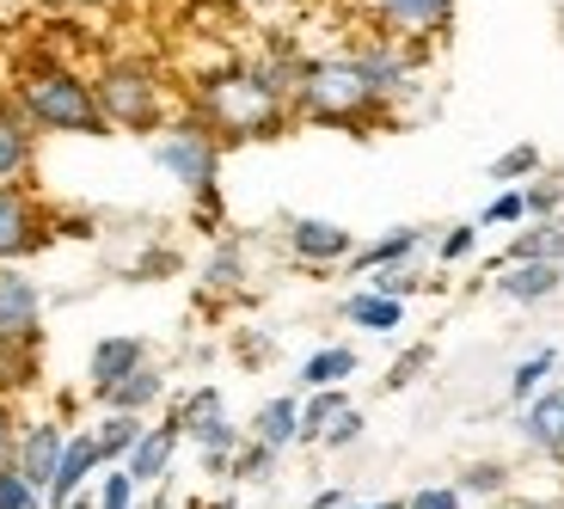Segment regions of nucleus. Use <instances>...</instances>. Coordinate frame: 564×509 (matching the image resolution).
<instances>
[{
  "mask_svg": "<svg viewBox=\"0 0 564 509\" xmlns=\"http://www.w3.org/2000/svg\"><path fill=\"white\" fill-rule=\"evenodd\" d=\"M178 448H184V424H178V411H166L160 424H148V436H141L135 454L123 461V473L135 479V491H154V485H166Z\"/></svg>",
  "mask_w": 564,
  "mask_h": 509,
  "instance_id": "9d476101",
  "label": "nucleus"
},
{
  "mask_svg": "<svg viewBox=\"0 0 564 509\" xmlns=\"http://www.w3.org/2000/svg\"><path fill=\"white\" fill-rule=\"evenodd\" d=\"M99 399V411H123V418H148V411L166 399V368L160 362H148V368H135L129 381H117V387H105V393H93Z\"/></svg>",
  "mask_w": 564,
  "mask_h": 509,
  "instance_id": "f3484780",
  "label": "nucleus"
},
{
  "mask_svg": "<svg viewBox=\"0 0 564 509\" xmlns=\"http://www.w3.org/2000/svg\"><path fill=\"white\" fill-rule=\"evenodd\" d=\"M43 344V289L19 264H0V356Z\"/></svg>",
  "mask_w": 564,
  "mask_h": 509,
  "instance_id": "423d86ee",
  "label": "nucleus"
},
{
  "mask_svg": "<svg viewBox=\"0 0 564 509\" xmlns=\"http://www.w3.org/2000/svg\"><path fill=\"white\" fill-rule=\"evenodd\" d=\"M191 117L209 129L215 142H264V136H282L289 129V105L276 93H264L252 68H221L203 74L197 93H191Z\"/></svg>",
  "mask_w": 564,
  "mask_h": 509,
  "instance_id": "f03ea898",
  "label": "nucleus"
},
{
  "mask_svg": "<svg viewBox=\"0 0 564 509\" xmlns=\"http://www.w3.org/2000/svg\"><path fill=\"white\" fill-rule=\"evenodd\" d=\"M68 509H99V503H93V491H86V497H74V503Z\"/></svg>",
  "mask_w": 564,
  "mask_h": 509,
  "instance_id": "a18cd8bd",
  "label": "nucleus"
},
{
  "mask_svg": "<svg viewBox=\"0 0 564 509\" xmlns=\"http://www.w3.org/2000/svg\"><path fill=\"white\" fill-rule=\"evenodd\" d=\"M552 368H558V350H552V344H540L534 356H522V362L509 368V399H516V405H528L534 393H546Z\"/></svg>",
  "mask_w": 564,
  "mask_h": 509,
  "instance_id": "bb28decb",
  "label": "nucleus"
},
{
  "mask_svg": "<svg viewBox=\"0 0 564 509\" xmlns=\"http://www.w3.org/2000/svg\"><path fill=\"white\" fill-rule=\"evenodd\" d=\"M203 289H209V295H234V289H246V246L240 240H227L221 252L203 264Z\"/></svg>",
  "mask_w": 564,
  "mask_h": 509,
  "instance_id": "cd10ccee",
  "label": "nucleus"
},
{
  "mask_svg": "<svg viewBox=\"0 0 564 509\" xmlns=\"http://www.w3.org/2000/svg\"><path fill=\"white\" fill-rule=\"evenodd\" d=\"M289 111L307 117V123H325V129H362V123H375V117H387V105L368 93L356 56H307L301 93H295Z\"/></svg>",
  "mask_w": 564,
  "mask_h": 509,
  "instance_id": "7ed1b4c3",
  "label": "nucleus"
},
{
  "mask_svg": "<svg viewBox=\"0 0 564 509\" xmlns=\"http://www.w3.org/2000/svg\"><path fill=\"white\" fill-rule=\"evenodd\" d=\"M178 424H184V442H197V454H234L246 448V424L227 418V399L221 387H191L178 399Z\"/></svg>",
  "mask_w": 564,
  "mask_h": 509,
  "instance_id": "0eeeda50",
  "label": "nucleus"
},
{
  "mask_svg": "<svg viewBox=\"0 0 564 509\" xmlns=\"http://www.w3.org/2000/svg\"><path fill=\"white\" fill-rule=\"evenodd\" d=\"M362 430H368V418L350 405V411L338 418V424L325 430V442H319V448H332V454H338V448H356V442H362Z\"/></svg>",
  "mask_w": 564,
  "mask_h": 509,
  "instance_id": "4c0bfd02",
  "label": "nucleus"
},
{
  "mask_svg": "<svg viewBox=\"0 0 564 509\" xmlns=\"http://www.w3.org/2000/svg\"><path fill=\"white\" fill-rule=\"evenodd\" d=\"M93 93H99V111H105V123H111V129H135V136L166 129V80H160L154 62H141V56L99 62Z\"/></svg>",
  "mask_w": 564,
  "mask_h": 509,
  "instance_id": "20e7f679",
  "label": "nucleus"
},
{
  "mask_svg": "<svg viewBox=\"0 0 564 509\" xmlns=\"http://www.w3.org/2000/svg\"><path fill=\"white\" fill-rule=\"evenodd\" d=\"M0 509H43V491L25 479V473H0Z\"/></svg>",
  "mask_w": 564,
  "mask_h": 509,
  "instance_id": "f704fd0d",
  "label": "nucleus"
},
{
  "mask_svg": "<svg viewBox=\"0 0 564 509\" xmlns=\"http://www.w3.org/2000/svg\"><path fill=\"white\" fill-rule=\"evenodd\" d=\"M93 503L99 509H135V479H129L123 467H105L99 479H93Z\"/></svg>",
  "mask_w": 564,
  "mask_h": 509,
  "instance_id": "7c9ffc66",
  "label": "nucleus"
},
{
  "mask_svg": "<svg viewBox=\"0 0 564 509\" xmlns=\"http://www.w3.org/2000/svg\"><path fill=\"white\" fill-rule=\"evenodd\" d=\"M276 461H282L276 448H264V442L246 436V448L234 454V485H270L276 479Z\"/></svg>",
  "mask_w": 564,
  "mask_h": 509,
  "instance_id": "c756f323",
  "label": "nucleus"
},
{
  "mask_svg": "<svg viewBox=\"0 0 564 509\" xmlns=\"http://www.w3.org/2000/svg\"><path fill=\"white\" fill-rule=\"evenodd\" d=\"M246 436L252 442H264V448H295L301 442V399L295 393H276V399H264V405L252 411V424H246Z\"/></svg>",
  "mask_w": 564,
  "mask_h": 509,
  "instance_id": "6ab92c4d",
  "label": "nucleus"
},
{
  "mask_svg": "<svg viewBox=\"0 0 564 509\" xmlns=\"http://www.w3.org/2000/svg\"><path fill=\"white\" fill-rule=\"evenodd\" d=\"M381 19L405 37H436V31H448L454 0H381Z\"/></svg>",
  "mask_w": 564,
  "mask_h": 509,
  "instance_id": "aec40b11",
  "label": "nucleus"
},
{
  "mask_svg": "<svg viewBox=\"0 0 564 509\" xmlns=\"http://www.w3.org/2000/svg\"><path fill=\"white\" fill-rule=\"evenodd\" d=\"M154 356H148V338H135V332H111V338H99L93 350H86V387L93 393H105V387L129 381L135 368H148Z\"/></svg>",
  "mask_w": 564,
  "mask_h": 509,
  "instance_id": "4468645a",
  "label": "nucleus"
},
{
  "mask_svg": "<svg viewBox=\"0 0 564 509\" xmlns=\"http://www.w3.org/2000/svg\"><path fill=\"white\" fill-rule=\"evenodd\" d=\"M491 289L516 307H534V301H552L564 289V264H497Z\"/></svg>",
  "mask_w": 564,
  "mask_h": 509,
  "instance_id": "a211bd4d",
  "label": "nucleus"
},
{
  "mask_svg": "<svg viewBox=\"0 0 564 509\" xmlns=\"http://www.w3.org/2000/svg\"><path fill=\"white\" fill-rule=\"evenodd\" d=\"M313 509H350V497H344L338 485H332V491H319V497H313Z\"/></svg>",
  "mask_w": 564,
  "mask_h": 509,
  "instance_id": "79ce46f5",
  "label": "nucleus"
},
{
  "mask_svg": "<svg viewBox=\"0 0 564 509\" xmlns=\"http://www.w3.org/2000/svg\"><path fill=\"white\" fill-rule=\"evenodd\" d=\"M154 160L166 166V178H178L184 191H191V197H215V184H221V142H215L197 117L166 123V136L154 142Z\"/></svg>",
  "mask_w": 564,
  "mask_h": 509,
  "instance_id": "39448f33",
  "label": "nucleus"
},
{
  "mask_svg": "<svg viewBox=\"0 0 564 509\" xmlns=\"http://www.w3.org/2000/svg\"><path fill=\"white\" fill-rule=\"evenodd\" d=\"M99 473H105V461H99V442H93V430H74L68 448H62L56 479H50V491H43V509H68L74 497L93 491V479H99Z\"/></svg>",
  "mask_w": 564,
  "mask_h": 509,
  "instance_id": "f8f14e48",
  "label": "nucleus"
},
{
  "mask_svg": "<svg viewBox=\"0 0 564 509\" xmlns=\"http://www.w3.org/2000/svg\"><path fill=\"white\" fill-rule=\"evenodd\" d=\"M197 509H240L234 497H215V503H197Z\"/></svg>",
  "mask_w": 564,
  "mask_h": 509,
  "instance_id": "c03bdc74",
  "label": "nucleus"
},
{
  "mask_svg": "<svg viewBox=\"0 0 564 509\" xmlns=\"http://www.w3.org/2000/svg\"><path fill=\"white\" fill-rule=\"evenodd\" d=\"M473 246H479V221H460L436 240V258L442 264H460V258H473Z\"/></svg>",
  "mask_w": 564,
  "mask_h": 509,
  "instance_id": "c9c22d12",
  "label": "nucleus"
},
{
  "mask_svg": "<svg viewBox=\"0 0 564 509\" xmlns=\"http://www.w3.org/2000/svg\"><path fill=\"white\" fill-rule=\"evenodd\" d=\"M466 497L454 491V485H417V491L405 497V509H460Z\"/></svg>",
  "mask_w": 564,
  "mask_h": 509,
  "instance_id": "a19ab883",
  "label": "nucleus"
},
{
  "mask_svg": "<svg viewBox=\"0 0 564 509\" xmlns=\"http://www.w3.org/2000/svg\"><path fill=\"white\" fill-rule=\"evenodd\" d=\"M423 240H430V234H423V227H393V234H381V240H375V246H356V258H350V264H356V270H368V277H375V270L411 264V258L423 252Z\"/></svg>",
  "mask_w": 564,
  "mask_h": 509,
  "instance_id": "4be33fe9",
  "label": "nucleus"
},
{
  "mask_svg": "<svg viewBox=\"0 0 564 509\" xmlns=\"http://www.w3.org/2000/svg\"><path fill=\"white\" fill-rule=\"evenodd\" d=\"M356 375V350L350 344H319V350L307 356V362H301V393H325V387H344Z\"/></svg>",
  "mask_w": 564,
  "mask_h": 509,
  "instance_id": "5701e85b",
  "label": "nucleus"
},
{
  "mask_svg": "<svg viewBox=\"0 0 564 509\" xmlns=\"http://www.w3.org/2000/svg\"><path fill=\"white\" fill-rule=\"evenodd\" d=\"M344 320L362 326V332H399L405 326V301H387V295H375V289H356V295L344 301Z\"/></svg>",
  "mask_w": 564,
  "mask_h": 509,
  "instance_id": "a878e982",
  "label": "nucleus"
},
{
  "mask_svg": "<svg viewBox=\"0 0 564 509\" xmlns=\"http://www.w3.org/2000/svg\"><path fill=\"white\" fill-rule=\"evenodd\" d=\"M344 411H350V393H344V387H325V393H307V399H301V442H295V448H319V442H325V430L338 424Z\"/></svg>",
  "mask_w": 564,
  "mask_h": 509,
  "instance_id": "393cba45",
  "label": "nucleus"
},
{
  "mask_svg": "<svg viewBox=\"0 0 564 509\" xmlns=\"http://www.w3.org/2000/svg\"><path fill=\"white\" fill-rule=\"evenodd\" d=\"M350 509H405L399 497H387V503H350Z\"/></svg>",
  "mask_w": 564,
  "mask_h": 509,
  "instance_id": "37998d69",
  "label": "nucleus"
},
{
  "mask_svg": "<svg viewBox=\"0 0 564 509\" xmlns=\"http://www.w3.org/2000/svg\"><path fill=\"white\" fill-rule=\"evenodd\" d=\"M368 289L387 295V301H405V295H417V289H423V277H417V264H393V270H375Z\"/></svg>",
  "mask_w": 564,
  "mask_h": 509,
  "instance_id": "473e14b6",
  "label": "nucleus"
},
{
  "mask_svg": "<svg viewBox=\"0 0 564 509\" xmlns=\"http://www.w3.org/2000/svg\"><path fill=\"white\" fill-rule=\"evenodd\" d=\"M19 424H25L19 405H13V399H0V473L13 467V454H19Z\"/></svg>",
  "mask_w": 564,
  "mask_h": 509,
  "instance_id": "ea45409f",
  "label": "nucleus"
},
{
  "mask_svg": "<svg viewBox=\"0 0 564 509\" xmlns=\"http://www.w3.org/2000/svg\"><path fill=\"white\" fill-rule=\"evenodd\" d=\"M522 197H528V221H552V215H558L564 184H558V178H540V184H528Z\"/></svg>",
  "mask_w": 564,
  "mask_h": 509,
  "instance_id": "e433bc0d",
  "label": "nucleus"
},
{
  "mask_svg": "<svg viewBox=\"0 0 564 509\" xmlns=\"http://www.w3.org/2000/svg\"><path fill=\"white\" fill-rule=\"evenodd\" d=\"M430 362H436V350H430V344H411V350L387 368V393H405L411 381H423V368H430Z\"/></svg>",
  "mask_w": 564,
  "mask_h": 509,
  "instance_id": "2f4dec72",
  "label": "nucleus"
},
{
  "mask_svg": "<svg viewBox=\"0 0 564 509\" xmlns=\"http://www.w3.org/2000/svg\"><path fill=\"white\" fill-rule=\"evenodd\" d=\"M56 240V227L31 191H0V264H25Z\"/></svg>",
  "mask_w": 564,
  "mask_h": 509,
  "instance_id": "6e6552de",
  "label": "nucleus"
},
{
  "mask_svg": "<svg viewBox=\"0 0 564 509\" xmlns=\"http://www.w3.org/2000/svg\"><path fill=\"white\" fill-rule=\"evenodd\" d=\"M528 172H540V148H528V142H522V148H509V154L497 160L491 178H503V184H509V178H528Z\"/></svg>",
  "mask_w": 564,
  "mask_h": 509,
  "instance_id": "58836bf2",
  "label": "nucleus"
},
{
  "mask_svg": "<svg viewBox=\"0 0 564 509\" xmlns=\"http://www.w3.org/2000/svg\"><path fill=\"white\" fill-rule=\"evenodd\" d=\"M141 436H148V418H123V411H99V424H93V442H99L105 467H123Z\"/></svg>",
  "mask_w": 564,
  "mask_h": 509,
  "instance_id": "b1692460",
  "label": "nucleus"
},
{
  "mask_svg": "<svg viewBox=\"0 0 564 509\" xmlns=\"http://www.w3.org/2000/svg\"><path fill=\"white\" fill-rule=\"evenodd\" d=\"M516 221H528V197L509 184V191H497L491 203H485V215H479V227H516Z\"/></svg>",
  "mask_w": 564,
  "mask_h": 509,
  "instance_id": "72a5a7b5",
  "label": "nucleus"
},
{
  "mask_svg": "<svg viewBox=\"0 0 564 509\" xmlns=\"http://www.w3.org/2000/svg\"><path fill=\"white\" fill-rule=\"evenodd\" d=\"M503 264H564V215H552V221L522 227V234L509 240Z\"/></svg>",
  "mask_w": 564,
  "mask_h": 509,
  "instance_id": "412c9836",
  "label": "nucleus"
},
{
  "mask_svg": "<svg viewBox=\"0 0 564 509\" xmlns=\"http://www.w3.org/2000/svg\"><path fill=\"white\" fill-rule=\"evenodd\" d=\"M62 448H68V424L62 418H25L19 424V454H13V473H25L37 491H50L62 467Z\"/></svg>",
  "mask_w": 564,
  "mask_h": 509,
  "instance_id": "1a4fd4ad",
  "label": "nucleus"
},
{
  "mask_svg": "<svg viewBox=\"0 0 564 509\" xmlns=\"http://www.w3.org/2000/svg\"><path fill=\"white\" fill-rule=\"evenodd\" d=\"M522 442L564 467V387H546L522 405Z\"/></svg>",
  "mask_w": 564,
  "mask_h": 509,
  "instance_id": "dca6fc26",
  "label": "nucleus"
},
{
  "mask_svg": "<svg viewBox=\"0 0 564 509\" xmlns=\"http://www.w3.org/2000/svg\"><path fill=\"white\" fill-rule=\"evenodd\" d=\"M454 491H460V497H503L509 491V467H503V461H473V467H460Z\"/></svg>",
  "mask_w": 564,
  "mask_h": 509,
  "instance_id": "c85d7f7f",
  "label": "nucleus"
},
{
  "mask_svg": "<svg viewBox=\"0 0 564 509\" xmlns=\"http://www.w3.org/2000/svg\"><path fill=\"white\" fill-rule=\"evenodd\" d=\"M289 252L301 258V264L325 270V264H350L356 258V234L338 221H325V215H295L289 221Z\"/></svg>",
  "mask_w": 564,
  "mask_h": 509,
  "instance_id": "9b49d317",
  "label": "nucleus"
},
{
  "mask_svg": "<svg viewBox=\"0 0 564 509\" xmlns=\"http://www.w3.org/2000/svg\"><path fill=\"white\" fill-rule=\"evenodd\" d=\"M350 56H356V68H362L368 93H375V99L393 111V99L411 86V68H417V62H411V50H399V43L381 37V43H362V50H350Z\"/></svg>",
  "mask_w": 564,
  "mask_h": 509,
  "instance_id": "2eb2a0df",
  "label": "nucleus"
},
{
  "mask_svg": "<svg viewBox=\"0 0 564 509\" xmlns=\"http://www.w3.org/2000/svg\"><path fill=\"white\" fill-rule=\"evenodd\" d=\"M7 99L25 111V123L37 136H111V123L99 111V93H93V74H80L74 62L31 56L13 74V93Z\"/></svg>",
  "mask_w": 564,
  "mask_h": 509,
  "instance_id": "f257e3e1",
  "label": "nucleus"
},
{
  "mask_svg": "<svg viewBox=\"0 0 564 509\" xmlns=\"http://www.w3.org/2000/svg\"><path fill=\"white\" fill-rule=\"evenodd\" d=\"M31 166H37V129H31L25 111L0 93V191H25Z\"/></svg>",
  "mask_w": 564,
  "mask_h": 509,
  "instance_id": "ddd939ff",
  "label": "nucleus"
}]
</instances>
